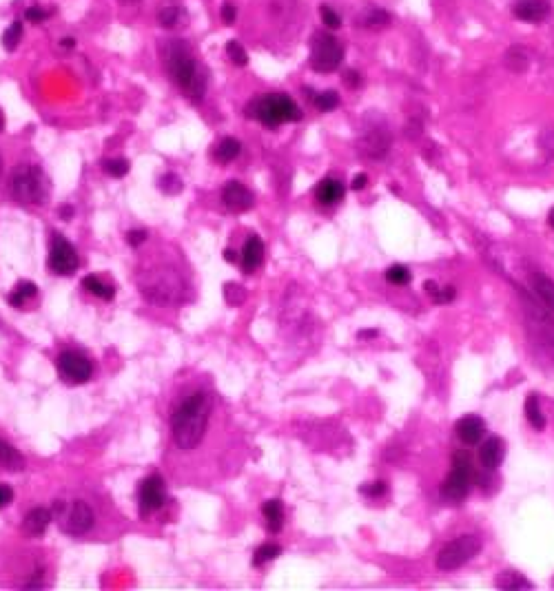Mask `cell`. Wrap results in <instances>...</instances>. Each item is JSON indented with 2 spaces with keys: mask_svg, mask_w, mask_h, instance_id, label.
I'll return each instance as SVG.
<instances>
[{
  "mask_svg": "<svg viewBox=\"0 0 554 591\" xmlns=\"http://www.w3.org/2000/svg\"><path fill=\"white\" fill-rule=\"evenodd\" d=\"M211 417V396L206 392H191L187 399L175 407L171 417L173 441L180 449L191 452L204 439L206 426Z\"/></svg>",
  "mask_w": 554,
  "mask_h": 591,
  "instance_id": "cell-1",
  "label": "cell"
},
{
  "mask_svg": "<svg viewBox=\"0 0 554 591\" xmlns=\"http://www.w3.org/2000/svg\"><path fill=\"white\" fill-rule=\"evenodd\" d=\"M164 62L173 82L191 100H202L206 93V71L196 60L193 51L182 40H171L164 47Z\"/></svg>",
  "mask_w": 554,
  "mask_h": 591,
  "instance_id": "cell-2",
  "label": "cell"
},
{
  "mask_svg": "<svg viewBox=\"0 0 554 591\" xmlns=\"http://www.w3.org/2000/svg\"><path fill=\"white\" fill-rule=\"evenodd\" d=\"M247 115L253 120H260L268 128H275L284 122H298L302 118V111L293 98L284 93H268L249 102Z\"/></svg>",
  "mask_w": 554,
  "mask_h": 591,
  "instance_id": "cell-3",
  "label": "cell"
},
{
  "mask_svg": "<svg viewBox=\"0 0 554 591\" xmlns=\"http://www.w3.org/2000/svg\"><path fill=\"white\" fill-rule=\"evenodd\" d=\"M11 195L20 204H45L49 197L45 173L34 164H20L11 177Z\"/></svg>",
  "mask_w": 554,
  "mask_h": 591,
  "instance_id": "cell-4",
  "label": "cell"
},
{
  "mask_svg": "<svg viewBox=\"0 0 554 591\" xmlns=\"http://www.w3.org/2000/svg\"><path fill=\"white\" fill-rule=\"evenodd\" d=\"M54 514H56L62 532L69 536H82L92 530V525H94V511L85 500H71V503L56 500Z\"/></svg>",
  "mask_w": 554,
  "mask_h": 591,
  "instance_id": "cell-5",
  "label": "cell"
},
{
  "mask_svg": "<svg viewBox=\"0 0 554 591\" xmlns=\"http://www.w3.org/2000/svg\"><path fill=\"white\" fill-rule=\"evenodd\" d=\"M472 481H474V474H472V465H470L468 454H455L453 472H450V477L442 485V496L446 500H450V503L457 505L470 494Z\"/></svg>",
  "mask_w": 554,
  "mask_h": 591,
  "instance_id": "cell-6",
  "label": "cell"
},
{
  "mask_svg": "<svg viewBox=\"0 0 554 591\" xmlns=\"http://www.w3.org/2000/svg\"><path fill=\"white\" fill-rule=\"evenodd\" d=\"M479 549H481V543L476 536H459L439 551V556H437V567L444 571L459 569L479 554Z\"/></svg>",
  "mask_w": 554,
  "mask_h": 591,
  "instance_id": "cell-7",
  "label": "cell"
},
{
  "mask_svg": "<svg viewBox=\"0 0 554 591\" xmlns=\"http://www.w3.org/2000/svg\"><path fill=\"white\" fill-rule=\"evenodd\" d=\"M344 60V49L330 33H317L311 49V67L317 73H333Z\"/></svg>",
  "mask_w": 554,
  "mask_h": 591,
  "instance_id": "cell-8",
  "label": "cell"
},
{
  "mask_svg": "<svg viewBox=\"0 0 554 591\" xmlns=\"http://www.w3.org/2000/svg\"><path fill=\"white\" fill-rule=\"evenodd\" d=\"M58 372L62 381H67L71 385H80V383H87L89 379H92V361L78 350H64L60 352L58 357Z\"/></svg>",
  "mask_w": 554,
  "mask_h": 591,
  "instance_id": "cell-9",
  "label": "cell"
},
{
  "mask_svg": "<svg viewBox=\"0 0 554 591\" xmlns=\"http://www.w3.org/2000/svg\"><path fill=\"white\" fill-rule=\"evenodd\" d=\"M78 266H80V260H78L75 248L62 235L56 233L54 239H51V248H49V268L56 275H71L78 271Z\"/></svg>",
  "mask_w": 554,
  "mask_h": 591,
  "instance_id": "cell-10",
  "label": "cell"
},
{
  "mask_svg": "<svg viewBox=\"0 0 554 591\" xmlns=\"http://www.w3.org/2000/svg\"><path fill=\"white\" fill-rule=\"evenodd\" d=\"M138 500H140V516H143V518H147L149 514L164 507V503H166V487H164V481L158 477V474H153V477H149V479H145L143 483H140Z\"/></svg>",
  "mask_w": 554,
  "mask_h": 591,
  "instance_id": "cell-11",
  "label": "cell"
},
{
  "mask_svg": "<svg viewBox=\"0 0 554 591\" xmlns=\"http://www.w3.org/2000/svg\"><path fill=\"white\" fill-rule=\"evenodd\" d=\"M222 202L226 204V209L235 211V213H244L255 204V197L242 182H228L222 188Z\"/></svg>",
  "mask_w": 554,
  "mask_h": 591,
  "instance_id": "cell-12",
  "label": "cell"
},
{
  "mask_svg": "<svg viewBox=\"0 0 554 591\" xmlns=\"http://www.w3.org/2000/svg\"><path fill=\"white\" fill-rule=\"evenodd\" d=\"M388 144H391V135L388 131H386V126L377 122L366 128V133L362 137V151L366 153V156L370 158H381L386 151H388Z\"/></svg>",
  "mask_w": 554,
  "mask_h": 591,
  "instance_id": "cell-13",
  "label": "cell"
},
{
  "mask_svg": "<svg viewBox=\"0 0 554 591\" xmlns=\"http://www.w3.org/2000/svg\"><path fill=\"white\" fill-rule=\"evenodd\" d=\"M512 14L521 22H544L550 16V3L548 0H517Z\"/></svg>",
  "mask_w": 554,
  "mask_h": 591,
  "instance_id": "cell-14",
  "label": "cell"
},
{
  "mask_svg": "<svg viewBox=\"0 0 554 591\" xmlns=\"http://www.w3.org/2000/svg\"><path fill=\"white\" fill-rule=\"evenodd\" d=\"M455 432L459 436L461 443L466 445H476L483 439V432H486V423L479 417H463L457 421Z\"/></svg>",
  "mask_w": 554,
  "mask_h": 591,
  "instance_id": "cell-15",
  "label": "cell"
},
{
  "mask_svg": "<svg viewBox=\"0 0 554 591\" xmlns=\"http://www.w3.org/2000/svg\"><path fill=\"white\" fill-rule=\"evenodd\" d=\"M264 260V244L257 235H251L242 248V268L244 273H253L262 266Z\"/></svg>",
  "mask_w": 554,
  "mask_h": 591,
  "instance_id": "cell-16",
  "label": "cell"
},
{
  "mask_svg": "<svg viewBox=\"0 0 554 591\" xmlns=\"http://www.w3.org/2000/svg\"><path fill=\"white\" fill-rule=\"evenodd\" d=\"M506 456V443L501 439H488L483 445H481V452H479V458H481V465L488 470V472H495L501 461H504Z\"/></svg>",
  "mask_w": 554,
  "mask_h": 591,
  "instance_id": "cell-17",
  "label": "cell"
},
{
  "mask_svg": "<svg viewBox=\"0 0 554 591\" xmlns=\"http://www.w3.org/2000/svg\"><path fill=\"white\" fill-rule=\"evenodd\" d=\"M315 197H317L319 204H326V207H330V204H337L344 197V184L340 182V179H335V177L321 179V182L315 186Z\"/></svg>",
  "mask_w": 554,
  "mask_h": 591,
  "instance_id": "cell-18",
  "label": "cell"
},
{
  "mask_svg": "<svg viewBox=\"0 0 554 591\" xmlns=\"http://www.w3.org/2000/svg\"><path fill=\"white\" fill-rule=\"evenodd\" d=\"M262 514L266 518V528L270 534H277L282 530V525H284V505H282L279 498H268L264 500L262 505Z\"/></svg>",
  "mask_w": 554,
  "mask_h": 591,
  "instance_id": "cell-19",
  "label": "cell"
},
{
  "mask_svg": "<svg viewBox=\"0 0 554 591\" xmlns=\"http://www.w3.org/2000/svg\"><path fill=\"white\" fill-rule=\"evenodd\" d=\"M51 523V511L45 507H34L27 516H24V530L31 536H41Z\"/></svg>",
  "mask_w": 554,
  "mask_h": 591,
  "instance_id": "cell-20",
  "label": "cell"
},
{
  "mask_svg": "<svg viewBox=\"0 0 554 591\" xmlns=\"http://www.w3.org/2000/svg\"><path fill=\"white\" fill-rule=\"evenodd\" d=\"M82 288H85L87 292L96 294V297L105 299V301H111V299L115 297V288L109 286V284H105V281H102L100 277H96V275H87V277L82 279Z\"/></svg>",
  "mask_w": 554,
  "mask_h": 591,
  "instance_id": "cell-21",
  "label": "cell"
},
{
  "mask_svg": "<svg viewBox=\"0 0 554 591\" xmlns=\"http://www.w3.org/2000/svg\"><path fill=\"white\" fill-rule=\"evenodd\" d=\"M0 465H5L7 470H14V472L24 467V458L18 454V449L3 439H0Z\"/></svg>",
  "mask_w": 554,
  "mask_h": 591,
  "instance_id": "cell-22",
  "label": "cell"
},
{
  "mask_svg": "<svg viewBox=\"0 0 554 591\" xmlns=\"http://www.w3.org/2000/svg\"><path fill=\"white\" fill-rule=\"evenodd\" d=\"M240 153H242V144H240V140H235V137H224L222 142L215 147V158H217V162H222V164L233 162L240 156Z\"/></svg>",
  "mask_w": 554,
  "mask_h": 591,
  "instance_id": "cell-23",
  "label": "cell"
},
{
  "mask_svg": "<svg viewBox=\"0 0 554 591\" xmlns=\"http://www.w3.org/2000/svg\"><path fill=\"white\" fill-rule=\"evenodd\" d=\"M532 286H534V292L541 297V301H544L550 311H554V281L537 273L532 275Z\"/></svg>",
  "mask_w": 554,
  "mask_h": 591,
  "instance_id": "cell-24",
  "label": "cell"
},
{
  "mask_svg": "<svg viewBox=\"0 0 554 591\" xmlns=\"http://www.w3.org/2000/svg\"><path fill=\"white\" fill-rule=\"evenodd\" d=\"M36 292H38V288H36L34 281H27V279L18 281L16 288L11 290V294H9V304L16 306V308H22L24 304H27V299L36 297Z\"/></svg>",
  "mask_w": 554,
  "mask_h": 591,
  "instance_id": "cell-25",
  "label": "cell"
},
{
  "mask_svg": "<svg viewBox=\"0 0 554 591\" xmlns=\"http://www.w3.org/2000/svg\"><path fill=\"white\" fill-rule=\"evenodd\" d=\"M525 417H527V421H530V426L534 430H544L546 428V417H544V412H541L537 394H527V399H525Z\"/></svg>",
  "mask_w": 554,
  "mask_h": 591,
  "instance_id": "cell-26",
  "label": "cell"
},
{
  "mask_svg": "<svg viewBox=\"0 0 554 591\" xmlns=\"http://www.w3.org/2000/svg\"><path fill=\"white\" fill-rule=\"evenodd\" d=\"M495 585L501 587V589H530L532 587V583L525 581V578L517 571H501L497 576Z\"/></svg>",
  "mask_w": 554,
  "mask_h": 591,
  "instance_id": "cell-27",
  "label": "cell"
},
{
  "mask_svg": "<svg viewBox=\"0 0 554 591\" xmlns=\"http://www.w3.org/2000/svg\"><path fill=\"white\" fill-rule=\"evenodd\" d=\"M282 554V547L275 545V543H266V545H260L257 547V551L253 554V564L255 567H262V564L275 560L277 556Z\"/></svg>",
  "mask_w": 554,
  "mask_h": 591,
  "instance_id": "cell-28",
  "label": "cell"
},
{
  "mask_svg": "<svg viewBox=\"0 0 554 591\" xmlns=\"http://www.w3.org/2000/svg\"><path fill=\"white\" fill-rule=\"evenodd\" d=\"M504 60H506V67L510 71H514V73H521V71L527 69V54H525L523 49H519V47H512Z\"/></svg>",
  "mask_w": 554,
  "mask_h": 591,
  "instance_id": "cell-29",
  "label": "cell"
},
{
  "mask_svg": "<svg viewBox=\"0 0 554 591\" xmlns=\"http://www.w3.org/2000/svg\"><path fill=\"white\" fill-rule=\"evenodd\" d=\"M426 292L430 294L432 297V301H437V304H448V301H453L455 299V294H457V290L453 288V286H444V288H439L435 284V281H426Z\"/></svg>",
  "mask_w": 554,
  "mask_h": 591,
  "instance_id": "cell-30",
  "label": "cell"
},
{
  "mask_svg": "<svg viewBox=\"0 0 554 591\" xmlns=\"http://www.w3.org/2000/svg\"><path fill=\"white\" fill-rule=\"evenodd\" d=\"M20 38H22V22L16 20V22H11L9 29L3 33V47L7 51H14L18 47V43H20Z\"/></svg>",
  "mask_w": 554,
  "mask_h": 591,
  "instance_id": "cell-31",
  "label": "cell"
},
{
  "mask_svg": "<svg viewBox=\"0 0 554 591\" xmlns=\"http://www.w3.org/2000/svg\"><path fill=\"white\" fill-rule=\"evenodd\" d=\"M313 100H315V107L319 109V111H324V113H328V111H335L340 107V96L335 93V91H324V93H317V96H313Z\"/></svg>",
  "mask_w": 554,
  "mask_h": 591,
  "instance_id": "cell-32",
  "label": "cell"
},
{
  "mask_svg": "<svg viewBox=\"0 0 554 591\" xmlns=\"http://www.w3.org/2000/svg\"><path fill=\"white\" fill-rule=\"evenodd\" d=\"M226 54H228V60L233 62L235 67H247L249 56H247V51H244V47L238 40L226 43Z\"/></svg>",
  "mask_w": 554,
  "mask_h": 591,
  "instance_id": "cell-33",
  "label": "cell"
},
{
  "mask_svg": "<svg viewBox=\"0 0 554 591\" xmlns=\"http://www.w3.org/2000/svg\"><path fill=\"white\" fill-rule=\"evenodd\" d=\"M386 279L391 281V284H395V286H406L408 281H410V271L406 266H402V264H395V266H391L388 271H386Z\"/></svg>",
  "mask_w": 554,
  "mask_h": 591,
  "instance_id": "cell-34",
  "label": "cell"
},
{
  "mask_svg": "<svg viewBox=\"0 0 554 591\" xmlns=\"http://www.w3.org/2000/svg\"><path fill=\"white\" fill-rule=\"evenodd\" d=\"M160 188L166 193V195H177V193L184 188V184H182V179H180L175 173H166L160 179Z\"/></svg>",
  "mask_w": 554,
  "mask_h": 591,
  "instance_id": "cell-35",
  "label": "cell"
},
{
  "mask_svg": "<svg viewBox=\"0 0 554 591\" xmlns=\"http://www.w3.org/2000/svg\"><path fill=\"white\" fill-rule=\"evenodd\" d=\"M105 173L111 177H124L129 173V162L122 158H113L105 162Z\"/></svg>",
  "mask_w": 554,
  "mask_h": 591,
  "instance_id": "cell-36",
  "label": "cell"
},
{
  "mask_svg": "<svg viewBox=\"0 0 554 591\" xmlns=\"http://www.w3.org/2000/svg\"><path fill=\"white\" fill-rule=\"evenodd\" d=\"M224 297L231 306H240L244 299H247V290H244L240 284H226L224 286Z\"/></svg>",
  "mask_w": 554,
  "mask_h": 591,
  "instance_id": "cell-37",
  "label": "cell"
},
{
  "mask_svg": "<svg viewBox=\"0 0 554 591\" xmlns=\"http://www.w3.org/2000/svg\"><path fill=\"white\" fill-rule=\"evenodd\" d=\"M180 18H182V11H180L177 7H166V9L160 11L162 27H175V24L180 22Z\"/></svg>",
  "mask_w": 554,
  "mask_h": 591,
  "instance_id": "cell-38",
  "label": "cell"
},
{
  "mask_svg": "<svg viewBox=\"0 0 554 591\" xmlns=\"http://www.w3.org/2000/svg\"><path fill=\"white\" fill-rule=\"evenodd\" d=\"M319 16H321V22H324L328 29H337L340 24H342V18L337 16V11H333L328 5L319 7Z\"/></svg>",
  "mask_w": 554,
  "mask_h": 591,
  "instance_id": "cell-39",
  "label": "cell"
},
{
  "mask_svg": "<svg viewBox=\"0 0 554 591\" xmlns=\"http://www.w3.org/2000/svg\"><path fill=\"white\" fill-rule=\"evenodd\" d=\"M364 22L368 24V27H381V24H388V22H391V16L386 14V11H381V9H372Z\"/></svg>",
  "mask_w": 554,
  "mask_h": 591,
  "instance_id": "cell-40",
  "label": "cell"
},
{
  "mask_svg": "<svg viewBox=\"0 0 554 591\" xmlns=\"http://www.w3.org/2000/svg\"><path fill=\"white\" fill-rule=\"evenodd\" d=\"M541 147L548 153V158L554 156V126H548L544 133H541Z\"/></svg>",
  "mask_w": 554,
  "mask_h": 591,
  "instance_id": "cell-41",
  "label": "cell"
},
{
  "mask_svg": "<svg viewBox=\"0 0 554 591\" xmlns=\"http://www.w3.org/2000/svg\"><path fill=\"white\" fill-rule=\"evenodd\" d=\"M147 237H149V233H147V230H143V228H138V230H129V233H126V241H129V246H133V248H138L140 244H145V241H147Z\"/></svg>",
  "mask_w": 554,
  "mask_h": 591,
  "instance_id": "cell-42",
  "label": "cell"
},
{
  "mask_svg": "<svg viewBox=\"0 0 554 591\" xmlns=\"http://www.w3.org/2000/svg\"><path fill=\"white\" fill-rule=\"evenodd\" d=\"M386 492V483L384 481H377V483H368L362 487V494L368 496V498H377Z\"/></svg>",
  "mask_w": 554,
  "mask_h": 591,
  "instance_id": "cell-43",
  "label": "cell"
},
{
  "mask_svg": "<svg viewBox=\"0 0 554 591\" xmlns=\"http://www.w3.org/2000/svg\"><path fill=\"white\" fill-rule=\"evenodd\" d=\"M24 18H27L29 22H43V20H47V11L41 9V7H29L27 11H24Z\"/></svg>",
  "mask_w": 554,
  "mask_h": 591,
  "instance_id": "cell-44",
  "label": "cell"
},
{
  "mask_svg": "<svg viewBox=\"0 0 554 591\" xmlns=\"http://www.w3.org/2000/svg\"><path fill=\"white\" fill-rule=\"evenodd\" d=\"M11 500H14V490H11L9 485H5V483H0V509L3 507H7Z\"/></svg>",
  "mask_w": 554,
  "mask_h": 591,
  "instance_id": "cell-45",
  "label": "cell"
},
{
  "mask_svg": "<svg viewBox=\"0 0 554 591\" xmlns=\"http://www.w3.org/2000/svg\"><path fill=\"white\" fill-rule=\"evenodd\" d=\"M235 16H238L235 7L231 5V3H224V5H222V18H224V22H226V24H233V22H235Z\"/></svg>",
  "mask_w": 554,
  "mask_h": 591,
  "instance_id": "cell-46",
  "label": "cell"
},
{
  "mask_svg": "<svg viewBox=\"0 0 554 591\" xmlns=\"http://www.w3.org/2000/svg\"><path fill=\"white\" fill-rule=\"evenodd\" d=\"M346 84H349L351 89H357L359 84H362V75H359L355 69H351V71H346Z\"/></svg>",
  "mask_w": 554,
  "mask_h": 591,
  "instance_id": "cell-47",
  "label": "cell"
},
{
  "mask_svg": "<svg viewBox=\"0 0 554 591\" xmlns=\"http://www.w3.org/2000/svg\"><path fill=\"white\" fill-rule=\"evenodd\" d=\"M366 184H368V177H366L364 173H359V175L353 177L351 188H353V190H359V188H366Z\"/></svg>",
  "mask_w": 554,
  "mask_h": 591,
  "instance_id": "cell-48",
  "label": "cell"
},
{
  "mask_svg": "<svg viewBox=\"0 0 554 591\" xmlns=\"http://www.w3.org/2000/svg\"><path fill=\"white\" fill-rule=\"evenodd\" d=\"M379 332L377 330H362L359 332V339H370V337H377Z\"/></svg>",
  "mask_w": 554,
  "mask_h": 591,
  "instance_id": "cell-49",
  "label": "cell"
},
{
  "mask_svg": "<svg viewBox=\"0 0 554 591\" xmlns=\"http://www.w3.org/2000/svg\"><path fill=\"white\" fill-rule=\"evenodd\" d=\"M60 215L64 217V220H69V217L73 215V209H71V207H62V209H60Z\"/></svg>",
  "mask_w": 554,
  "mask_h": 591,
  "instance_id": "cell-50",
  "label": "cell"
},
{
  "mask_svg": "<svg viewBox=\"0 0 554 591\" xmlns=\"http://www.w3.org/2000/svg\"><path fill=\"white\" fill-rule=\"evenodd\" d=\"M224 260H226V262H235V260H238V255L228 248V250H224Z\"/></svg>",
  "mask_w": 554,
  "mask_h": 591,
  "instance_id": "cell-51",
  "label": "cell"
},
{
  "mask_svg": "<svg viewBox=\"0 0 554 591\" xmlns=\"http://www.w3.org/2000/svg\"><path fill=\"white\" fill-rule=\"evenodd\" d=\"M62 47L71 49V47H75V40H73V38H64V40H62Z\"/></svg>",
  "mask_w": 554,
  "mask_h": 591,
  "instance_id": "cell-52",
  "label": "cell"
},
{
  "mask_svg": "<svg viewBox=\"0 0 554 591\" xmlns=\"http://www.w3.org/2000/svg\"><path fill=\"white\" fill-rule=\"evenodd\" d=\"M548 224L554 228V209H552V211H550V215H548Z\"/></svg>",
  "mask_w": 554,
  "mask_h": 591,
  "instance_id": "cell-53",
  "label": "cell"
},
{
  "mask_svg": "<svg viewBox=\"0 0 554 591\" xmlns=\"http://www.w3.org/2000/svg\"><path fill=\"white\" fill-rule=\"evenodd\" d=\"M3 126H5V118H3V111H0V131H3Z\"/></svg>",
  "mask_w": 554,
  "mask_h": 591,
  "instance_id": "cell-54",
  "label": "cell"
},
{
  "mask_svg": "<svg viewBox=\"0 0 554 591\" xmlns=\"http://www.w3.org/2000/svg\"><path fill=\"white\" fill-rule=\"evenodd\" d=\"M122 3H138V0H122Z\"/></svg>",
  "mask_w": 554,
  "mask_h": 591,
  "instance_id": "cell-55",
  "label": "cell"
}]
</instances>
